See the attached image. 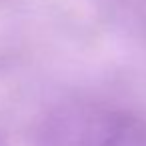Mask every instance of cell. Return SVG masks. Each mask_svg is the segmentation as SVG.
<instances>
[{
  "instance_id": "cell-1",
  "label": "cell",
  "mask_w": 146,
  "mask_h": 146,
  "mask_svg": "<svg viewBox=\"0 0 146 146\" xmlns=\"http://www.w3.org/2000/svg\"><path fill=\"white\" fill-rule=\"evenodd\" d=\"M34 146H146V122L96 102H60L40 120Z\"/></svg>"
},
{
  "instance_id": "cell-2",
  "label": "cell",
  "mask_w": 146,
  "mask_h": 146,
  "mask_svg": "<svg viewBox=\"0 0 146 146\" xmlns=\"http://www.w3.org/2000/svg\"><path fill=\"white\" fill-rule=\"evenodd\" d=\"M0 146H10V144H8V140H6V136H4V134H0Z\"/></svg>"
}]
</instances>
